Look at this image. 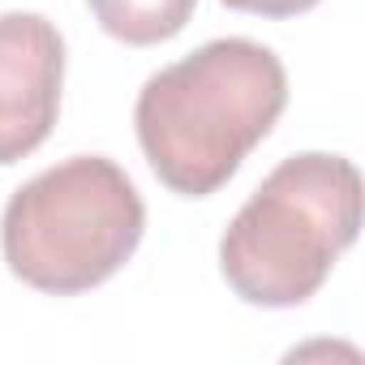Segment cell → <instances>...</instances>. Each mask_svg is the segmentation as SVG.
I'll list each match as a JSON object with an SVG mask.
<instances>
[{"label": "cell", "instance_id": "obj_1", "mask_svg": "<svg viewBox=\"0 0 365 365\" xmlns=\"http://www.w3.org/2000/svg\"><path fill=\"white\" fill-rule=\"evenodd\" d=\"M288 108L279 56L254 39H211L146 78L133 125L150 172L180 198H211Z\"/></svg>", "mask_w": 365, "mask_h": 365}, {"label": "cell", "instance_id": "obj_2", "mask_svg": "<svg viewBox=\"0 0 365 365\" xmlns=\"http://www.w3.org/2000/svg\"><path fill=\"white\" fill-rule=\"evenodd\" d=\"M361 232V172L344 155L284 159L220 241V271L245 305H305Z\"/></svg>", "mask_w": 365, "mask_h": 365}, {"label": "cell", "instance_id": "obj_3", "mask_svg": "<svg viewBox=\"0 0 365 365\" xmlns=\"http://www.w3.org/2000/svg\"><path fill=\"white\" fill-rule=\"evenodd\" d=\"M146 232V207L120 163L73 155L9 198L0 254L9 271L48 297H78L112 279Z\"/></svg>", "mask_w": 365, "mask_h": 365}, {"label": "cell", "instance_id": "obj_4", "mask_svg": "<svg viewBox=\"0 0 365 365\" xmlns=\"http://www.w3.org/2000/svg\"><path fill=\"white\" fill-rule=\"evenodd\" d=\"M65 39L39 14H0V168L39 150L61 112Z\"/></svg>", "mask_w": 365, "mask_h": 365}, {"label": "cell", "instance_id": "obj_5", "mask_svg": "<svg viewBox=\"0 0 365 365\" xmlns=\"http://www.w3.org/2000/svg\"><path fill=\"white\" fill-rule=\"evenodd\" d=\"M86 5L112 39L129 48H150L185 31L198 0H86Z\"/></svg>", "mask_w": 365, "mask_h": 365}, {"label": "cell", "instance_id": "obj_6", "mask_svg": "<svg viewBox=\"0 0 365 365\" xmlns=\"http://www.w3.org/2000/svg\"><path fill=\"white\" fill-rule=\"evenodd\" d=\"M237 14H258V18H297L305 9H314L318 0H224Z\"/></svg>", "mask_w": 365, "mask_h": 365}]
</instances>
